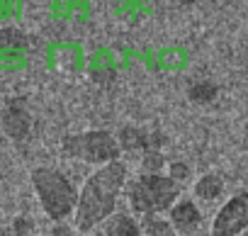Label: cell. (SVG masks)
<instances>
[{
    "label": "cell",
    "mask_w": 248,
    "mask_h": 236,
    "mask_svg": "<svg viewBox=\"0 0 248 236\" xmlns=\"http://www.w3.org/2000/svg\"><path fill=\"white\" fill-rule=\"evenodd\" d=\"M166 171H168V175L175 180V183H187L190 180V175H192V171H190V166L185 163V161H173V163H168L166 166Z\"/></svg>",
    "instance_id": "obj_15"
},
{
    "label": "cell",
    "mask_w": 248,
    "mask_h": 236,
    "mask_svg": "<svg viewBox=\"0 0 248 236\" xmlns=\"http://www.w3.org/2000/svg\"><path fill=\"white\" fill-rule=\"evenodd\" d=\"M102 236H144L141 224L129 212H114L102 221Z\"/></svg>",
    "instance_id": "obj_9"
},
{
    "label": "cell",
    "mask_w": 248,
    "mask_h": 236,
    "mask_svg": "<svg viewBox=\"0 0 248 236\" xmlns=\"http://www.w3.org/2000/svg\"><path fill=\"white\" fill-rule=\"evenodd\" d=\"M30 127H32V120L25 110V105L20 100H10L3 110V129L13 137V139H25L30 134Z\"/></svg>",
    "instance_id": "obj_8"
},
{
    "label": "cell",
    "mask_w": 248,
    "mask_h": 236,
    "mask_svg": "<svg viewBox=\"0 0 248 236\" xmlns=\"http://www.w3.org/2000/svg\"><path fill=\"white\" fill-rule=\"evenodd\" d=\"M241 236H248V231H243V234H241Z\"/></svg>",
    "instance_id": "obj_20"
},
{
    "label": "cell",
    "mask_w": 248,
    "mask_h": 236,
    "mask_svg": "<svg viewBox=\"0 0 248 236\" xmlns=\"http://www.w3.org/2000/svg\"><path fill=\"white\" fill-rule=\"evenodd\" d=\"M127 180H129V168L119 158L105 166H97V171L85 178L78 192V202L71 217L76 231L88 234L102 226V221L117 212V202L124 195Z\"/></svg>",
    "instance_id": "obj_1"
},
{
    "label": "cell",
    "mask_w": 248,
    "mask_h": 236,
    "mask_svg": "<svg viewBox=\"0 0 248 236\" xmlns=\"http://www.w3.org/2000/svg\"><path fill=\"white\" fill-rule=\"evenodd\" d=\"M27 44L25 32H20L17 27H5L0 30V47H10V49H20Z\"/></svg>",
    "instance_id": "obj_13"
},
{
    "label": "cell",
    "mask_w": 248,
    "mask_h": 236,
    "mask_svg": "<svg viewBox=\"0 0 248 236\" xmlns=\"http://www.w3.org/2000/svg\"><path fill=\"white\" fill-rule=\"evenodd\" d=\"M166 166L168 163H166V158H163L161 151H146V154H141V161H139L141 173H163Z\"/></svg>",
    "instance_id": "obj_12"
},
{
    "label": "cell",
    "mask_w": 248,
    "mask_h": 236,
    "mask_svg": "<svg viewBox=\"0 0 248 236\" xmlns=\"http://www.w3.org/2000/svg\"><path fill=\"white\" fill-rule=\"evenodd\" d=\"M34 234V221L30 217H15L13 224L8 226V236H32Z\"/></svg>",
    "instance_id": "obj_14"
},
{
    "label": "cell",
    "mask_w": 248,
    "mask_h": 236,
    "mask_svg": "<svg viewBox=\"0 0 248 236\" xmlns=\"http://www.w3.org/2000/svg\"><path fill=\"white\" fill-rule=\"evenodd\" d=\"M180 195L183 185L175 183L168 173H139L124 185V197L137 217L166 214Z\"/></svg>",
    "instance_id": "obj_2"
},
{
    "label": "cell",
    "mask_w": 248,
    "mask_h": 236,
    "mask_svg": "<svg viewBox=\"0 0 248 236\" xmlns=\"http://www.w3.org/2000/svg\"><path fill=\"white\" fill-rule=\"evenodd\" d=\"M73 236H90V234H80V231H78V234H73Z\"/></svg>",
    "instance_id": "obj_19"
},
{
    "label": "cell",
    "mask_w": 248,
    "mask_h": 236,
    "mask_svg": "<svg viewBox=\"0 0 248 236\" xmlns=\"http://www.w3.org/2000/svg\"><path fill=\"white\" fill-rule=\"evenodd\" d=\"M63 154L68 158L90 163V166H105L109 161H117L122 149L117 144V137L105 129H90L80 134H71L63 139Z\"/></svg>",
    "instance_id": "obj_4"
},
{
    "label": "cell",
    "mask_w": 248,
    "mask_h": 236,
    "mask_svg": "<svg viewBox=\"0 0 248 236\" xmlns=\"http://www.w3.org/2000/svg\"><path fill=\"white\" fill-rule=\"evenodd\" d=\"M243 231H248V190H238L217 209L209 236H241Z\"/></svg>",
    "instance_id": "obj_5"
},
{
    "label": "cell",
    "mask_w": 248,
    "mask_h": 236,
    "mask_svg": "<svg viewBox=\"0 0 248 236\" xmlns=\"http://www.w3.org/2000/svg\"><path fill=\"white\" fill-rule=\"evenodd\" d=\"M49 236H73V231L63 221H54V226L49 229Z\"/></svg>",
    "instance_id": "obj_16"
},
{
    "label": "cell",
    "mask_w": 248,
    "mask_h": 236,
    "mask_svg": "<svg viewBox=\"0 0 248 236\" xmlns=\"http://www.w3.org/2000/svg\"><path fill=\"white\" fill-rule=\"evenodd\" d=\"M187 95L192 102H200V105H207L217 97V85L209 83V80H197L195 85L187 88Z\"/></svg>",
    "instance_id": "obj_11"
},
{
    "label": "cell",
    "mask_w": 248,
    "mask_h": 236,
    "mask_svg": "<svg viewBox=\"0 0 248 236\" xmlns=\"http://www.w3.org/2000/svg\"><path fill=\"white\" fill-rule=\"evenodd\" d=\"M224 178L221 175H217V173H204V175H200L197 180H195V185H192V195H195V200H200V202H217L221 195H224Z\"/></svg>",
    "instance_id": "obj_10"
},
{
    "label": "cell",
    "mask_w": 248,
    "mask_h": 236,
    "mask_svg": "<svg viewBox=\"0 0 248 236\" xmlns=\"http://www.w3.org/2000/svg\"><path fill=\"white\" fill-rule=\"evenodd\" d=\"M32 236H34V234H32Z\"/></svg>",
    "instance_id": "obj_21"
},
{
    "label": "cell",
    "mask_w": 248,
    "mask_h": 236,
    "mask_svg": "<svg viewBox=\"0 0 248 236\" xmlns=\"http://www.w3.org/2000/svg\"><path fill=\"white\" fill-rule=\"evenodd\" d=\"M180 5H192V3H197V0H178Z\"/></svg>",
    "instance_id": "obj_17"
},
{
    "label": "cell",
    "mask_w": 248,
    "mask_h": 236,
    "mask_svg": "<svg viewBox=\"0 0 248 236\" xmlns=\"http://www.w3.org/2000/svg\"><path fill=\"white\" fill-rule=\"evenodd\" d=\"M32 188H34V195H37L44 214L51 221H66L68 217H73V209L78 202V190L66 178V173L49 168V166L34 168Z\"/></svg>",
    "instance_id": "obj_3"
},
{
    "label": "cell",
    "mask_w": 248,
    "mask_h": 236,
    "mask_svg": "<svg viewBox=\"0 0 248 236\" xmlns=\"http://www.w3.org/2000/svg\"><path fill=\"white\" fill-rule=\"evenodd\" d=\"M166 214H168L170 226L178 231V236H195V234L202 229V221H204L202 209H200L197 202L190 200V197H178L175 205H173Z\"/></svg>",
    "instance_id": "obj_6"
},
{
    "label": "cell",
    "mask_w": 248,
    "mask_h": 236,
    "mask_svg": "<svg viewBox=\"0 0 248 236\" xmlns=\"http://www.w3.org/2000/svg\"><path fill=\"white\" fill-rule=\"evenodd\" d=\"M0 236H8V226H3V224H0Z\"/></svg>",
    "instance_id": "obj_18"
},
{
    "label": "cell",
    "mask_w": 248,
    "mask_h": 236,
    "mask_svg": "<svg viewBox=\"0 0 248 236\" xmlns=\"http://www.w3.org/2000/svg\"><path fill=\"white\" fill-rule=\"evenodd\" d=\"M117 144L122 151L127 154H146V151H161L163 146V137L161 134H154V132H146L141 127H122L119 134H117Z\"/></svg>",
    "instance_id": "obj_7"
}]
</instances>
